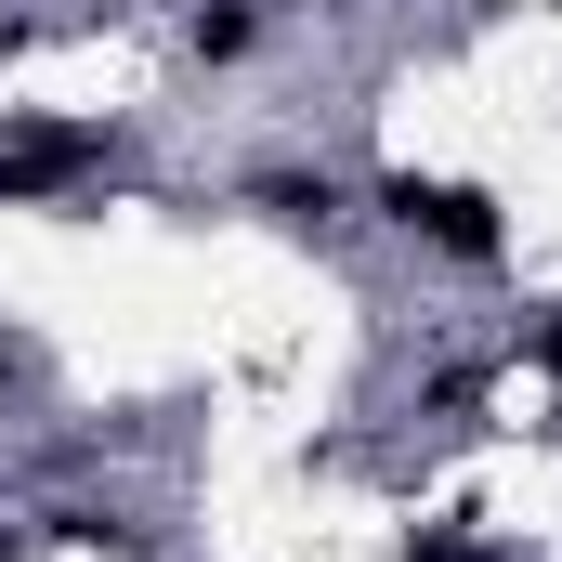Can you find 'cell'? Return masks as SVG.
Segmentation results:
<instances>
[{"instance_id":"cell-8","label":"cell","mask_w":562,"mask_h":562,"mask_svg":"<svg viewBox=\"0 0 562 562\" xmlns=\"http://www.w3.org/2000/svg\"><path fill=\"white\" fill-rule=\"evenodd\" d=\"M0 562H13V537H0Z\"/></svg>"},{"instance_id":"cell-7","label":"cell","mask_w":562,"mask_h":562,"mask_svg":"<svg viewBox=\"0 0 562 562\" xmlns=\"http://www.w3.org/2000/svg\"><path fill=\"white\" fill-rule=\"evenodd\" d=\"M13 367H26V353H13V327H0V380H13Z\"/></svg>"},{"instance_id":"cell-1","label":"cell","mask_w":562,"mask_h":562,"mask_svg":"<svg viewBox=\"0 0 562 562\" xmlns=\"http://www.w3.org/2000/svg\"><path fill=\"white\" fill-rule=\"evenodd\" d=\"M380 223H406L419 249H445V262H510V210L484 196V183H445V170H380Z\"/></svg>"},{"instance_id":"cell-9","label":"cell","mask_w":562,"mask_h":562,"mask_svg":"<svg viewBox=\"0 0 562 562\" xmlns=\"http://www.w3.org/2000/svg\"><path fill=\"white\" fill-rule=\"evenodd\" d=\"M550 431H562V419H550Z\"/></svg>"},{"instance_id":"cell-3","label":"cell","mask_w":562,"mask_h":562,"mask_svg":"<svg viewBox=\"0 0 562 562\" xmlns=\"http://www.w3.org/2000/svg\"><path fill=\"white\" fill-rule=\"evenodd\" d=\"M249 210H262L276 236H327L353 196H340V170H301V157H288V170H249Z\"/></svg>"},{"instance_id":"cell-2","label":"cell","mask_w":562,"mask_h":562,"mask_svg":"<svg viewBox=\"0 0 562 562\" xmlns=\"http://www.w3.org/2000/svg\"><path fill=\"white\" fill-rule=\"evenodd\" d=\"M105 170V132L92 119H40V132L0 144V210H40V196H79Z\"/></svg>"},{"instance_id":"cell-5","label":"cell","mask_w":562,"mask_h":562,"mask_svg":"<svg viewBox=\"0 0 562 562\" xmlns=\"http://www.w3.org/2000/svg\"><path fill=\"white\" fill-rule=\"evenodd\" d=\"M406 562H497V550H484V537H458V524H419V537H406Z\"/></svg>"},{"instance_id":"cell-4","label":"cell","mask_w":562,"mask_h":562,"mask_svg":"<svg viewBox=\"0 0 562 562\" xmlns=\"http://www.w3.org/2000/svg\"><path fill=\"white\" fill-rule=\"evenodd\" d=\"M183 40H196V66H249V53H262V13H249V0H196Z\"/></svg>"},{"instance_id":"cell-6","label":"cell","mask_w":562,"mask_h":562,"mask_svg":"<svg viewBox=\"0 0 562 562\" xmlns=\"http://www.w3.org/2000/svg\"><path fill=\"white\" fill-rule=\"evenodd\" d=\"M524 367H550V380H562V314H537V327H524Z\"/></svg>"}]
</instances>
